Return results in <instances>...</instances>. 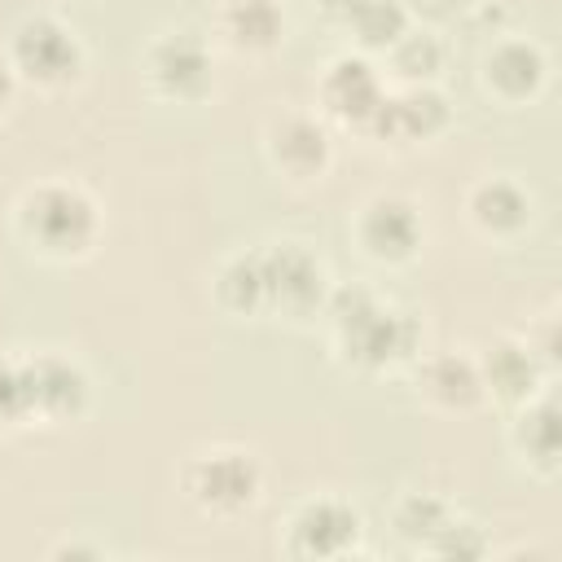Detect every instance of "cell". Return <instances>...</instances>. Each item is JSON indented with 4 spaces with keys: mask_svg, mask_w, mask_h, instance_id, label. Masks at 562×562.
Segmentation results:
<instances>
[{
    "mask_svg": "<svg viewBox=\"0 0 562 562\" xmlns=\"http://www.w3.org/2000/svg\"><path fill=\"white\" fill-rule=\"evenodd\" d=\"M220 290H224V303L237 307V312L259 307L263 303V268H259V255L233 259L228 272H224V281H220Z\"/></svg>",
    "mask_w": 562,
    "mask_h": 562,
    "instance_id": "16",
    "label": "cell"
},
{
    "mask_svg": "<svg viewBox=\"0 0 562 562\" xmlns=\"http://www.w3.org/2000/svg\"><path fill=\"white\" fill-rule=\"evenodd\" d=\"M26 378H31V408L75 413L83 404V378L66 360H35L26 364Z\"/></svg>",
    "mask_w": 562,
    "mask_h": 562,
    "instance_id": "7",
    "label": "cell"
},
{
    "mask_svg": "<svg viewBox=\"0 0 562 562\" xmlns=\"http://www.w3.org/2000/svg\"><path fill=\"white\" fill-rule=\"evenodd\" d=\"M417 4H422L426 13H443V9H448V0H417Z\"/></svg>",
    "mask_w": 562,
    "mask_h": 562,
    "instance_id": "26",
    "label": "cell"
},
{
    "mask_svg": "<svg viewBox=\"0 0 562 562\" xmlns=\"http://www.w3.org/2000/svg\"><path fill=\"white\" fill-rule=\"evenodd\" d=\"M347 334V351L360 364H382L391 356H404L413 342V325L400 312H382L378 303H364L360 312H351L347 321H338Z\"/></svg>",
    "mask_w": 562,
    "mask_h": 562,
    "instance_id": "3",
    "label": "cell"
},
{
    "mask_svg": "<svg viewBox=\"0 0 562 562\" xmlns=\"http://www.w3.org/2000/svg\"><path fill=\"white\" fill-rule=\"evenodd\" d=\"M193 492H198V501H206L215 509H237L255 496V465L233 452L211 457L193 470Z\"/></svg>",
    "mask_w": 562,
    "mask_h": 562,
    "instance_id": "5",
    "label": "cell"
},
{
    "mask_svg": "<svg viewBox=\"0 0 562 562\" xmlns=\"http://www.w3.org/2000/svg\"><path fill=\"white\" fill-rule=\"evenodd\" d=\"M277 154H281V162H290L294 171H312V167L325 158V136H321V127L294 119V123H285V127L277 132Z\"/></svg>",
    "mask_w": 562,
    "mask_h": 562,
    "instance_id": "14",
    "label": "cell"
},
{
    "mask_svg": "<svg viewBox=\"0 0 562 562\" xmlns=\"http://www.w3.org/2000/svg\"><path fill=\"white\" fill-rule=\"evenodd\" d=\"M356 514L334 505V501H321V505H307L303 518L294 522V544L299 553H316V558H329V553H342L351 540H356Z\"/></svg>",
    "mask_w": 562,
    "mask_h": 562,
    "instance_id": "6",
    "label": "cell"
},
{
    "mask_svg": "<svg viewBox=\"0 0 562 562\" xmlns=\"http://www.w3.org/2000/svg\"><path fill=\"white\" fill-rule=\"evenodd\" d=\"M325 97L338 114H356V119H369L378 110V79L364 61H338L329 83H325Z\"/></svg>",
    "mask_w": 562,
    "mask_h": 562,
    "instance_id": "10",
    "label": "cell"
},
{
    "mask_svg": "<svg viewBox=\"0 0 562 562\" xmlns=\"http://www.w3.org/2000/svg\"><path fill=\"white\" fill-rule=\"evenodd\" d=\"M356 4H360V0H325V9H329V13H347V18H351V9H356Z\"/></svg>",
    "mask_w": 562,
    "mask_h": 562,
    "instance_id": "25",
    "label": "cell"
},
{
    "mask_svg": "<svg viewBox=\"0 0 562 562\" xmlns=\"http://www.w3.org/2000/svg\"><path fill=\"white\" fill-rule=\"evenodd\" d=\"M522 439L531 443V452L540 457V461H553V404H544V408H536L531 417H527V430H522Z\"/></svg>",
    "mask_w": 562,
    "mask_h": 562,
    "instance_id": "23",
    "label": "cell"
},
{
    "mask_svg": "<svg viewBox=\"0 0 562 562\" xmlns=\"http://www.w3.org/2000/svg\"><path fill=\"white\" fill-rule=\"evenodd\" d=\"M9 97V75H4V66H0V101Z\"/></svg>",
    "mask_w": 562,
    "mask_h": 562,
    "instance_id": "27",
    "label": "cell"
},
{
    "mask_svg": "<svg viewBox=\"0 0 562 562\" xmlns=\"http://www.w3.org/2000/svg\"><path fill=\"white\" fill-rule=\"evenodd\" d=\"M351 18H356V26H360V35L369 44H386V40H395L404 31V9L395 0H360L351 9Z\"/></svg>",
    "mask_w": 562,
    "mask_h": 562,
    "instance_id": "19",
    "label": "cell"
},
{
    "mask_svg": "<svg viewBox=\"0 0 562 562\" xmlns=\"http://www.w3.org/2000/svg\"><path fill=\"white\" fill-rule=\"evenodd\" d=\"M373 123L382 136H426L443 123V101L435 92H413L400 101H378Z\"/></svg>",
    "mask_w": 562,
    "mask_h": 562,
    "instance_id": "9",
    "label": "cell"
},
{
    "mask_svg": "<svg viewBox=\"0 0 562 562\" xmlns=\"http://www.w3.org/2000/svg\"><path fill=\"white\" fill-rule=\"evenodd\" d=\"M31 233L53 250H75L92 233V206L75 189H40L26 206Z\"/></svg>",
    "mask_w": 562,
    "mask_h": 562,
    "instance_id": "1",
    "label": "cell"
},
{
    "mask_svg": "<svg viewBox=\"0 0 562 562\" xmlns=\"http://www.w3.org/2000/svg\"><path fill=\"white\" fill-rule=\"evenodd\" d=\"M13 53H18V66L26 70V75H35V79H66L70 70H75V40L57 26V22H26L22 31H18V44H13Z\"/></svg>",
    "mask_w": 562,
    "mask_h": 562,
    "instance_id": "4",
    "label": "cell"
},
{
    "mask_svg": "<svg viewBox=\"0 0 562 562\" xmlns=\"http://www.w3.org/2000/svg\"><path fill=\"white\" fill-rule=\"evenodd\" d=\"M259 268H263V299L290 307V312H307L321 299V268L299 246H277V250L259 255Z\"/></svg>",
    "mask_w": 562,
    "mask_h": 562,
    "instance_id": "2",
    "label": "cell"
},
{
    "mask_svg": "<svg viewBox=\"0 0 562 562\" xmlns=\"http://www.w3.org/2000/svg\"><path fill=\"white\" fill-rule=\"evenodd\" d=\"M228 26H233V35H237L241 44H255V48H259V44H272V40H277L281 13H277L272 0H233Z\"/></svg>",
    "mask_w": 562,
    "mask_h": 562,
    "instance_id": "13",
    "label": "cell"
},
{
    "mask_svg": "<svg viewBox=\"0 0 562 562\" xmlns=\"http://www.w3.org/2000/svg\"><path fill=\"white\" fill-rule=\"evenodd\" d=\"M439 531H443V540L435 544L439 553H457V558H474V553L483 549V540H479V531H474V527H448V522H443Z\"/></svg>",
    "mask_w": 562,
    "mask_h": 562,
    "instance_id": "24",
    "label": "cell"
},
{
    "mask_svg": "<svg viewBox=\"0 0 562 562\" xmlns=\"http://www.w3.org/2000/svg\"><path fill=\"white\" fill-rule=\"evenodd\" d=\"M474 211H479V220L492 224V228H514V224H522L527 202H522V193H518L514 184L496 180V184H483V189H479Z\"/></svg>",
    "mask_w": 562,
    "mask_h": 562,
    "instance_id": "15",
    "label": "cell"
},
{
    "mask_svg": "<svg viewBox=\"0 0 562 562\" xmlns=\"http://www.w3.org/2000/svg\"><path fill=\"white\" fill-rule=\"evenodd\" d=\"M430 391L439 395V400H448V404H470L474 395H479V378H474V369L465 364V360H457V356H443V360H435V369H430Z\"/></svg>",
    "mask_w": 562,
    "mask_h": 562,
    "instance_id": "18",
    "label": "cell"
},
{
    "mask_svg": "<svg viewBox=\"0 0 562 562\" xmlns=\"http://www.w3.org/2000/svg\"><path fill=\"white\" fill-rule=\"evenodd\" d=\"M154 75L171 92H198L206 79V53L193 35H171L154 53Z\"/></svg>",
    "mask_w": 562,
    "mask_h": 562,
    "instance_id": "8",
    "label": "cell"
},
{
    "mask_svg": "<svg viewBox=\"0 0 562 562\" xmlns=\"http://www.w3.org/2000/svg\"><path fill=\"white\" fill-rule=\"evenodd\" d=\"M364 241L378 255H408L417 246V215L408 202H378L364 220Z\"/></svg>",
    "mask_w": 562,
    "mask_h": 562,
    "instance_id": "11",
    "label": "cell"
},
{
    "mask_svg": "<svg viewBox=\"0 0 562 562\" xmlns=\"http://www.w3.org/2000/svg\"><path fill=\"white\" fill-rule=\"evenodd\" d=\"M395 66H400L404 75H430V70L439 66V48H435V40H426V35L404 40V44H400Z\"/></svg>",
    "mask_w": 562,
    "mask_h": 562,
    "instance_id": "22",
    "label": "cell"
},
{
    "mask_svg": "<svg viewBox=\"0 0 562 562\" xmlns=\"http://www.w3.org/2000/svg\"><path fill=\"white\" fill-rule=\"evenodd\" d=\"M487 378H492V386H496L501 395H522V391H531L536 369H531V356H527V351H518V347H496V351L487 356Z\"/></svg>",
    "mask_w": 562,
    "mask_h": 562,
    "instance_id": "17",
    "label": "cell"
},
{
    "mask_svg": "<svg viewBox=\"0 0 562 562\" xmlns=\"http://www.w3.org/2000/svg\"><path fill=\"white\" fill-rule=\"evenodd\" d=\"M540 53L536 48H527V44H505L496 57H492V79L505 88V92H514V97H522V92H531L536 83H540Z\"/></svg>",
    "mask_w": 562,
    "mask_h": 562,
    "instance_id": "12",
    "label": "cell"
},
{
    "mask_svg": "<svg viewBox=\"0 0 562 562\" xmlns=\"http://www.w3.org/2000/svg\"><path fill=\"white\" fill-rule=\"evenodd\" d=\"M400 527H404V536H430V531L443 527V505L430 501V496H413L400 509Z\"/></svg>",
    "mask_w": 562,
    "mask_h": 562,
    "instance_id": "21",
    "label": "cell"
},
{
    "mask_svg": "<svg viewBox=\"0 0 562 562\" xmlns=\"http://www.w3.org/2000/svg\"><path fill=\"white\" fill-rule=\"evenodd\" d=\"M31 408V378L26 369L0 364V422H13Z\"/></svg>",
    "mask_w": 562,
    "mask_h": 562,
    "instance_id": "20",
    "label": "cell"
}]
</instances>
